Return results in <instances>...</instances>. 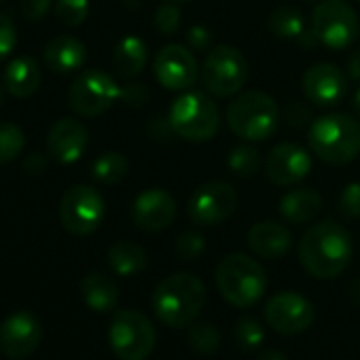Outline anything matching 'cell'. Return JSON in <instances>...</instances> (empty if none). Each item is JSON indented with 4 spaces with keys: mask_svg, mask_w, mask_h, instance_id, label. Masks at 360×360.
Masks as SVG:
<instances>
[{
    "mask_svg": "<svg viewBox=\"0 0 360 360\" xmlns=\"http://www.w3.org/2000/svg\"><path fill=\"white\" fill-rule=\"evenodd\" d=\"M352 255V236L335 221L311 225L299 242V261L303 269L318 280H333L343 274Z\"/></svg>",
    "mask_w": 360,
    "mask_h": 360,
    "instance_id": "6da1fadb",
    "label": "cell"
},
{
    "mask_svg": "<svg viewBox=\"0 0 360 360\" xmlns=\"http://www.w3.org/2000/svg\"><path fill=\"white\" fill-rule=\"evenodd\" d=\"M206 297V284L198 276L180 271L163 278L155 286L150 307L165 326L183 328L202 314Z\"/></svg>",
    "mask_w": 360,
    "mask_h": 360,
    "instance_id": "7a4b0ae2",
    "label": "cell"
},
{
    "mask_svg": "<svg viewBox=\"0 0 360 360\" xmlns=\"http://www.w3.org/2000/svg\"><path fill=\"white\" fill-rule=\"evenodd\" d=\"M307 142L324 163L345 165L360 155V121L345 112L318 117L307 129Z\"/></svg>",
    "mask_w": 360,
    "mask_h": 360,
    "instance_id": "3957f363",
    "label": "cell"
},
{
    "mask_svg": "<svg viewBox=\"0 0 360 360\" xmlns=\"http://www.w3.org/2000/svg\"><path fill=\"white\" fill-rule=\"evenodd\" d=\"M227 125L244 142H265L280 123V108L265 91H240L227 106Z\"/></svg>",
    "mask_w": 360,
    "mask_h": 360,
    "instance_id": "277c9868",
    "label": "cell"
},
{
    "mask_svg": "<svg viewBox=\"0 0 360 360\" xmlns=\"http://www.w3.org/2000/svg\"><path fill=\"white\" fill-rule=\"evenodd\" d=\"M217 288L233 307H252L267 290V274L252 257L231 252L217 267Z\"/></svg>",
    "mask_w": 360,
    "mask_h": 360,
    "instance_id": "5b68a950",
    "label": "cell"
},
{
    "mask_svg": "<svg viewBox=\"0 0 360 360\" xmlns=\"http://www.w3.org/2000/svg\"><path fill=\"white\" fill-rule=\"evenodd\" d=\"M167 123L178 138L189 142H208L219 134L221 110L208 94L189 89L172 102Z\"/></svg>",
    "mask_w": 360,
    "mask_h": 360,
    "instance_id": "8992f818",
    "label": "cell"
},
{
    "mask_svg": "<svg viewBox=\"0 0 360 360\" xmlns=\"http://www.w3.org/2000/svg\"><path fill=\"white\" fill-rule=\"evenodd\" d=\"M309 30L318 45L341 51L356 43L360 34V22L354 7L345 0H322L311 11Z\"/></svg>",
    "mask_w": 360,
    "mask_h": 360,
    "instance_id": "52a82bcc",
    "label": "cell"
},
{
    "mask_svg": "<svg viewBox=\"0 0 360 360\" xmlns=\"http://www.w3.org/2000/svg\"><path fill=\"white\" fill-rule=\"evenodd\" d=\"M248 60L231 45H219L208 51L202 66V83L210 96L231 98L242 91L248 81Z\"/></svg>",
    "mask_w": 360,
    "mask_h": 360,
    "instance_id": "ba28073f",
    "label": "cell"
},
{
    "mask_svg": "<svg viewBox=\"0 0 360 360\" xmlns=\"http://www.w3.org/2000/svg\"><path fill=\"white\" fill-rule=\"evenodd\" d=\"M108 343L119 360H144L157 343L150 320L134 309H119L108 326Z\"/></svg>",
    "mask_w": 360,
    "mask_h": 360,
    "instance_id": "9c48e42d",
    "label": "cell"
},
{
    "mask_svg": "<svg viewBox=\"0 0 360 360\" xmlns=\"http://www.w3.org/2000/svg\"><path fill=\"white\" fill-rule=\"evenodd\" d=\"M106 214L104 198L98 189L89 185H75L70 187L60 204V221L62 227L79 238L91 236L98 231Z\"/></svg>",
    "mask_w": 360,
    "mask_h": 360,
    "instance_id": "30bf717a",
    "label": "cell"
},
{
    "mask_svg": "<svg viewBox=\"0 0 360 360\" xmlns=\"http://www.w3.org/2000/svg\"><path fill=\"white\" fill-rule=\"evenodd\" d=\"M117 100H121V87L108 72L98 68L81 72L68 91V104L79 117H98Z\"/></svg>",
    "mask_w": 360,
    "mask_h": 360,
    "instance_id": "8fae6325",
    "label": "cell"
},
{
    "mask_svg": "<svg viewBox=\"0 0 360 360\" xmlns=\"http://www.w3.org/2000/svg\"><path fill=\"white\" fill-rule=\"evenodd\" d=\"M240 195L233 185L212 180L193 191L187 202V214L198 227H214L225 223L238 208Z\"/></svg>",
    "mask_w": 360,
    "mask_h": 360,
    "instance_id": "7c38bea8",
    "label": "cell"
},
{
    "mask_svg": "<svg viewBox=\"0 0 360 360\" xmlns=\"http://www.w3.org/2000/svg\"><path fill=\"white\" fill-rule=\"evenodd\" d=\"M153 75L163 89L189 91L198 83L200 66L189 47L172 43L157 51L153 62Z\"/></svg>",
    "mask_w": 360,
    "mask_h": 360,
    "instance_id": "4fadbf2b",
    "label": "cell"
},
{
    "mask_svg": "<svg viewBox=\"0 0 360 360\" xmlns=\"http://www.w3.org/2000/svg\"><path fill=\"white\" fill-rule=\"evenodd\" d=\"M265 322L280 335H299L314 322V305L299 292H278L265 305Z\"/></svg>",
    "mask_w": 360,
    "mask_h": 360,
    "instance_id": "5bb4252c",
    "label": "cell"
},
{
    "mask_svg": "<svg viewBox=\"0 0 360 360\" xmlns=\"http://www.w3.org/2000/svg\"><path fill=\"white\" fill-rule=\"evenodd\" d=\"M43 341V326L32 311H15L0 324V349L13 360L32 356Z\"/></svg>",
    "mask_w": 360,
    "mask_h": 360,
    "instance_id": "9a60e30c",
    "label": "cell"
},
{
    "mask_svg": "<svg viewBox=\"0 0 360 360\" xmlns=\"http://www.w3.org/2000/svg\"><path fill=\"white\" fill-rule=\"evenodd\" d=\"M311 172V157L307 148L295 142L276 144L265 157V174L278 187L299 185Z\"/></svg>",
    "mask_w": 360,
    "mask_h": 360,
    "instance_id": "2e32d148",
    "label": "cell"
},
{
    "mask_svg": "<svg viewBox=\"0 0 360 360\" xmlns=\"http://www.w3.org/2000/svg\"><path fill=\"white\" fill-rule=\"evenodd\" d=\"M301 87L309 104L333 108L347 94V75L335 64H314L305 70Z\"/></svg>",
    "mask_w": 360,
    "mask_h": 360,
    "instance_id": "e0dca14e",
    "label": "cell"
},
{
    "mask_svg": "<svg viewBox=\"0 0 360 360\" xmlns=\"http://www.w3.org/2000/svg\"><path fill=\"white\" fill-rule=\"evenodd\" d=\"M176 200L165 189L142 191L131 206V221L144 233H159L176 219Z\"/></svg>",
    "mask_w": 360,
    "mask_h": 360,
    "instance_id": "ac0fdd59",
    "label": "cell"
},
{
    "mask_svg": "<svg viewBox=\"0 0 360 360\" xmlns=\"http://www.w3.org/2000/svg\"><path fill=\"white\" fill-rule=\"evenodd\" d=\"M89 144L87 127L72 117H62L47 134V150L58 163H75L83 157Z\"/></svg>",
    "mask_w": 360,
    "mask_h": 360,
    "instance_id": "d6986e66",
    "label": "cell"
},
{
    "mask_svg": "<svg viewBox=\"0 0 360 360\" xmlns=\"http://www.w3.org/2000/svg\"><path fill=\"white\" fill-rule=\"evenodd\" d=\"M248 246L261 259H280L292 246V236L286 225L261 221L248 231Z\"/></svg>",
    "mask_w": 360,
    "mask_h": 360,
    "instance_id": "ffe728a7",
    "label": "cell"
},
{
    "mask_svg": "<svg viewBox=\"0 0 360 360\" xmlns=\"http://www.w3.org/2000/svg\"><path fill=\"white\" fill-rule=\"evenodd\" d=\"M87 60L85 45L75 37H58L45 47V64L58 75H70L83 68Z\"/></svg>",
    "mask_w": 360,
    "mask_h": 360,
    "instance_id": "44dd1931",
    "label": "cell"
},
{
    "mask_svg": "<svg viewBox=\"0 0 360 360\" xmlns=\"http://www.w3.org/2000/svg\"><path fill=\"white\" fill-rule=\"evenodd\" d=\"M282 219L290 225H307L322 210V198L314 189H292L282 195L278 206Z\"/></svg>",
    "mask_w": 360,
    "mask_h": 360,
    "instance_id": "7402d4cb",
    "label": "cell"
},
{
    "mask_svg": "<svg viewBox=\"0 0 360 360\" xmlns=\"http://www.w3.org/2000/svg\"><path fill=\"white\" fill-rule=\"evenodd\" d=\"M5 89L13 98H30L43 81L41 66L32 58H15L7 68H5Z\"/></svg>",
    "mask_w": 360,
    "mask_h": 360,
    "instance_id": "603a6c76",
    "label": "cell"
},
{
    "mask_svg": "<svg viewBox=\"0 0 360 360\" xmlns=\"http://www.w3.org/2000/svg\"><path fill=\"white\" fill-rule=\"evenodd\" d=\"M148 62V49L146 43L140 37H125L115 45L112 51V68L121 79H134L138 77Z\"/></svg>",
    "mask_w": 360,
    "mask_h": 360,
    "instance_id": "cb8c5ba5",
    "label": "cell"
},
{
    "mask_svg": "<svg viewBox=\"0 0 360 360\" xmlns=\"http://www.w3.org/2000/svg\"><path fill=\"white\" fill-rule=\"evenodd\" d=\"M81 295L87 307L94 311H108L119 301V288L117 284L104 276V274H89L81 280Z\"/></svg>",
    "mask_w": 360,
    "mask_h": 360,
    "instance_id": "d4e9b609",
    "label": "cell"
},
{
    "mask_svg": "<svg viewBox=\"0 0 360 360\" xmlns=\"http://www.w3.org/2000/svg\"><path fill=\"white\" fill-rule=\"evenodd\" d=\"M146 263L144 248L131 240H119L108 248V265L117 276H136L146 269Z\"/></svg>",
    "mask_w": 360,
    "mask_h": 360,
    "instance_id": "484cf974",
    "label": "cell"
},
{
    "mask_svg": "<svg viewBox=\"0 0 360 360\" xmlns=\"http://www.w3.org/2000/svg\"><path fill=\"white\" fill-rule=\"evenodd\" d=\"M127 172H129V161L119 150L102 153L91 165V176L100 185H119L127 176Z\"/></svg>",
    "mask_w": 360,
    "mask_h": 360,
    "instance_id": "4316f807",
    "label": "cell"
},
{
    "mask_svg": "<svg viewBox=\"0 0 360 360\" xmlns=\"http://www.w3.org/2000/svg\"><path fill=\"white\" fill-rule=\"evenodd\" d=\"M269 30L274 37L282 41H299V37L307 30L305 28V18L301 15L299 9L282 5L271 11L269 15Z\"/></svg>",
    "mask_w": 360,
    "mask_h": 360,
    "instance_id": "83f0119b",
    "label": "cell"
},
{
    "mask_svg": "<svg viewBox=\"0 0 360 360\" xmlns=\"http://www.w3.org/2000/svg\"><path fill=\"white\" fill-rule=\"evenodd\" d=\"M24 146H26V134L20 125L9 121L0 123V165L18 159Z\"/></svg>",
    "mask_w": 360,
    "mask_h": 360,
    "instance_id": "f1b7e54d",
    "label": "cell"
},
{
    "mask_svg": "<svg viewBox=\"0 0 360 360\" xmlns=\"http://www.w3.org/2000/svg\"><path fill=\"white\" fill-rule=\"evenodd\" d=\"M227 165L231 169V174L240 176V178H250L259 172L261 165V155L255 146L250 144H240L236 148H231L229 157H227Z\"/></svg>",
    "mask_w": 360,
    "mask_h": 360,
    "instance_id": "f546056e",
    "label": "cell"
},
{
    "mask_svg": "<svg viewBox=\"0 0 360 360\" xmlns=\"http://www.w3.org/2000/svg\"><path fill=\"white\" fill-rule=\"evenodd\" d=\"M187 341L193 347V352L210 356V354H214L219 349L221 335H219V328L214 324H210V322H193L191 328H189Z\"/></svg>",
    "mask_w": 360,
    "mask_h": 360,
    "instance_id": "4dcf8cb0",
    "label": "cell"
},
{
    "mask_svg": "<svg viewBox=\"0 0 360 360\" xmlns=\"http://www.w3.org/2000/svg\"><path fill=\"white\" fill-rule=\"evenodd\" d=\"M233 337H236V343L240 349L244 352H255L261 347L263 339H265V333H263V326L257 318L252 316H242L236 326H233Z\"/></svg>",
    "mask_w": 360,
    "mask_h": 360,
    "instance_id": "1f68e13d",
    "label": "cell"
},
{
    "mask_svg": "<svg viewBox=\"0 0 360 360\" xmlns=\"http://www.w3.org/2000/svg\"><path fill=\"white\" fill-rule=\"evenodd\" d=\"M89 15V0H56V18L70 26L77 28L81 26Z\"/></svg>",
    "mask_w": 360,
    "mask_h": 360,
    "instance_id": "d6a6232c",
    "label": "cell"
},
{
    "mask_svg": "<svg viewBox=\"0 0 360 360\" xmlns=\"http://www.w3.org/2000/svg\"><path fill=\"white\" fill-rule=\"evenodd\" d=\"M180 22H183V13H180L178 5L176 3H165L157 7L155 11V20H153V26L157 28L159 34L163 37H172L178 32L180 28Z\"/></svg>",
    "mask_w": 360,
    "mask_h": 360,
    "instance_id": "836d02e7",
    "label": "cell"
},
{
    "mask_svg": "<svg viewBox=\"0 0 360 360\" xmlns=\"http://www.w3.org/2000/svg\"><path fill=\"white\" fill-rule=\"evenodd\" d=\"M174 250H176V257L180 261H195L206 250V240L198 231H185V233L178 236Z\"/></svg>",
    "mask_w": 360,
    "mask_h": 360,
    "instance_id": "e575fe53",
    "label": "cell"
},
{
    "mask_svg": "<svg viewBox=\"0 0 360 360\" xmlns=\"http://www.w3.org/2000/svg\"><path fill=\"white\" fill-rule=\"evenodd\" d=\"M337 210L343 219H360V183H347L337 200Z\"/></svg>",
    "mask_w": 360,
    "mask_h": 360,
    "instance_id": "d590c367",
    "label": "cell"
},
{
    "mask_svg": "<svg viewBox=\"0 0 360 360\" xmlns=\"http://www.w3.org/2000/svg\"><path fill=\"white\" fill-rule=\"evenodd\" d=\"M15 43H18V30L13 20L5 13H0V62L13 53Z\"/></svg>",
    "mask_w": 360,
    "mask_h": 360,
    "instance_id": "8d00e7d4",
    "label": "cell"
},
{
    "mask_svg": "<svg viewBox=\"0 0 360 360\" xmlns=\"http://www.w3.org/2000/svg\"><path fill=\"white\" fill-rule=\"evenodd\" d=\"M282 117H284V121H286L290 127H297V129L311 125V121H309V119H311V112H309V108H307L303 102H292V104H288L286 110L282 112Z\"/></svg>",
    "mask_w": 360,
    "mask_h": 360,
    "instance_id": "74e56055",
    "label": "cell"
},
{
    "mask_svg": "<svg viewBox=\"0 0 360 360\" xmlns=\"http://www.w3.org/2000/svg\"><path fill=\"white\" fill-rule=\"evenodd\" d=\"M187 43L193 51H210L212 47V32L206 26H193L187 32Z\"/></svg>",
    "mask_w": 360,
    "mask_h": 360,
    "instance_id": "f35d334b",
    "label": "cell"
},
{
    "mask_svg": "<svg viewBox=\"0 0 360 360\" xmlns=\"http://www.w3.org/2000/svg\"><path fill=\"white\" fill-rule=\"evenodd\" d=\"M53 0H22V15L28 22H41L49 9H51Z\"/></svg>",
    "mask_w": 360,
    "mask_h": 360,
    "instance_id": "ab89813d",
    "label": "cell"
},
{
    "mask_svg": "<svg viewBox=\"0 0 360 360\" xmlns=\"http://www.w3.org/2000/svg\"><path fill=\"white\" fill-rule=\"evenodd\" d=\"M148 89L146 85H127L121 89V100L127 104V106H134V108H142L146 102H148Z\"/></svg>",
    "mask_w": 360,
    "mask_h": 360,
    "instance_id": "60d3db41",
    "label": "cell"
},
{
    "mask_svg": "<svg viewBox=\"0 0 360 360\" xmlns=\"http://www.w3.org/2000/svg\"><path fill=\"white\" fill-rule=\"evenodd\" d=\"M24 169L28 174H43L47 169V159L41 153H32L26 161H24Z\"/></svg>",
    "mask_w": 360,
    "mask_h": 360,
    "instance_id": "b9f144b4",
    "label": "cell"
},
{
    "mask_svg": "<svg viewBox=\"0 0 360 360\" xmlns=\"http://www.w3.org/2000/svg\"><path fill=\"white\" fill-rule=\"evenodd\" d=\"M345 75H347V79L360 81V49L349 56L347 66H345Z\"/></svg>",
    "mask_w": 360,
    "mask_h": 360,
    "instance_id": "7bdbcfd3",
    "label": "cell"
},
{
    "mask_svg": "<svg viewBox=\"0 0 360 360\" xmlns=\"http://www.w3.org/2000/svg\"><path fill=\"white\" fill-rule=\"evenodd\" d=\"M257 360H288V358L278 349H263Z\"/></svg>",
    "mask_w": 360,
    "mask_h": 360,
    "instance_id": "ee69618b",
    "label": "cell"
},
{
    "mask_svg": "<svg viewBox=\"0 0 360 360\" xmlns=\"http://www.w3.org/2000/svg\"><path fill=\"white\" fill-rule=\"evenodd\" d=\"M352 110H354V115H356V119H360V87L354 91V96H352Z\"/></svg>",
    "mask_w": 360,
    "mask_h": 360,
    "instance_id": "f6af8a7d",
    "label": "cell"
},
{
    "mask_svg": "<svg viewBox=\"0 0 360 360\" xmlns=\"http://www.w3.org/2000/svg\"><path fill=\"white\" fill-rule=\"evenodd\" d=\"M354 295H356V299L360 301V280L354 282Z\"/></svg>",
    "mask_w": 360,
    "mask_h": 360,
    "instance_id": "bcb514c9",
    "label": "cell"
},
{
    "mask_svg": "<svg viewBox=\"0 0 360 360\" xmlns=\"http://www.w3.org/2000/svg\"><path fill=\"white\" fill-rule=\"evenodd\" d=\"M125 5H127V7H131V9H136V7L140 5V0H125Z\"/></svg>",
    "mask_w": 360,
    "mask_h": 360,
    "instance_id": "7dc6e473",
    "label": "cell"
},
{
    "mask_svg": "<svg viewBox=\"0 0 360 360\" xmlns=\"http://www.w3.org/2000/svg\"><path fill=\"white\" fill-rule=\"evenodd\" d=\"M167 3H187V0H167Z\"/></svg>",
    "mask_w": 360,
    "mask_h": 360,
    "instance_id": "c3c4849f",
    "label": "cell"
},
{
    "mask_svg": "<svg viewBox=\"0 0 360 360\" xmlns=\"http://www.w3.org/2000/svg\"><path fill=\"white\" fill-rule=\"evenodd\" d=\"M3 98H5V96H3V87H0V104H3Z\"/></svg>",
    "mask_w": 360,
    "mask_h": 360,
    "instance_id": "681fc988",
    "label": "cell"
},
{
    "mask_svg": "<svg viewBox=\"0 0 360 360\" xmlns=\"http://www.w3.org/2000/svg\"><path fill=\"white\" fill-rule=\"evenodd\" d=\"M305 3H318V0H305Z\"/></svg>",
    "mask_w": 360,
    "mask_h": 360,
    "instance_id": "f907efd6",
    "label": "cell"
},
{
    "mask_svg": "<svg viewBox=\"0 0 360 360\" xmlns=\"http://www.w3.org/2000/svg\"><path fill=\"white\" fill-rule=\"evenodd\" d=\"M0 3H3V0H0Z\"/></svg>",
    "mask_w": 360,
    "mask_h": 360,
    "instance_id": "816d5d0a",
    "label": "cell"
},
{
    "mask_svg": "<svg viewBox=\"0 0 360 360\" xmlns=\"http://www.w3.org/2000/svg\"><path fill=\"white\" fill-rule=\"evenodd\" d=\"M358 3H360V0H358Z\"/></svg>",
    "mask_w": 360,
    "mask_h": 360,
    "instance_id": "f5cc1de1",
    "label": "cell"
}]
</instances>
